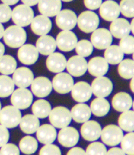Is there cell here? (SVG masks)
Returning <instances> with one entry per match:
<instances>
[{"label": "cell", "mask_w": 134, "mask_h": 155, "mask_svg": "<svg viewBox=\"0 0 134 155\" xmlns=\"http://www.w3.org/2000/svg\"><path fill=\"white\" fill-rule=\"evenodd\" d=\"M21 1L23 3V5H26L31 7V6L36 5L39 3L40 0H21Z\"/></svg>", "instance_id": "51"}, {"label": "cell", "mask_w": 134, "mask_h": 155, "mask_svg": "<svg viewBox=\"0 0 134 155\" xmlns=\"http://www.w3.org/2000/svg\"><path fill=\"white\" fill-rule=\"evenodd\" d=\"M91 43L96 49H106L113 42V35L107 28H96L91 35Z\"/></svg>", "instance_id": "9"}, {"label": "cell", "mask_w": 134, "mask_h": 155, "mask_svg": "<svg viewBox=\"0 0 134 155\" xmlns=\"http://www.w3.org/2000/svg\"><path fill=\"white\" fill-rule=\"evenodd\" d=\"M107 148L104 144L93 141L91 144H89L86 149V155H106Z\"/></svg>", "instance_id": "43"}, {"label": "cell", "mask_w": 134, "mask_h": 155, "mask_svg": "<svg viewBox=\"0 0 134 155\" xmlns=\"http://www.w3.org/2000/svg\"><path fill=\"white\" fill-rule=\"evenodd\" d=\"M9 139H10V133L8 131V128L0 124V147L8 143Z\"/></svg>", "instance_id": "47"}, {"label": "cell", "mask_w": 134, "mask_h": 155, "mask_svg": "<svg viewBox=\"0 0 134 155\" xmlns=\"http://www.w3.org/2000/svg\"><path fill=\"white\" fill-rule=\"evenodd\" d=\"M17 69V61L11 55H3L0 58V72L3 75L13 74Z\"/></svg>", "instance_id": "36"}, {"label": "cell", "mask_w": 134, "mask_h": 155, "mask_svg": "<svg viewBox=\"0 0 134 155\" xmlns=\"http://www.w3.org/2000/svg\"><path fill=\"white\" fill-rule=\"evenodd\" d=\"M88 62L85 58L76 55L71 57L66 62V69L68 73L72 77H81L87 71Z\"/></svg>", "instance_id": "13"}, {"label": "cell", "mask_w": 134, "mask_h": 155, "mask_svg": "<svg viewBox=\"0 0 134 155\" xmlns=\"http://www.w3.org/2000/svg\"><path fill=\"white\" fill-rule=\"evenodd\" d=\"M100 23L99 17L95 12L86 11L82 12L78 17V28L84 33H92L96 28H98Z\"/></svg>", "instance_id": "5"}, {"label": "cell", "mask_w": 134, "mask_h": 155, "mask_svg": "<svg viewBox=\"0 0 134 155\" xmlns=\"http://www.w3.org/2000/svg\"><path fill=\"white\" fill-rule=\"evenodd\" d=\"M36 48L42 55H50L54 53L57 48L55 39L51 35H41L36 41Z\"/></svg>", "instance_id": "27"}, {"label": "cell", "mask_w": 134, "mask_h": 155, "mask_svg": "<svg viewBox=\"0 0 134 155\" xmlns=\"http://www.w3.org/2000/svg\"><path fill=\"white\" fill-rule=\"evenodd\" d=\"M59 143L65 147H73L78 144L79 140V133L72 127H65L61 128L58 134Z\"/></svg>", "instance_id": "15"}, {"label": "cell", "mask_w": 134, "mask_h": 155, "mask_svg": "<svg viewBox=\"0 0 134 155\" xmlns=\"http://www.w3.org/2000/svg\"><path fill=\"white\" fill-rule=\"evenodd\" d=\"M11 104L19 110H26L32 104L33 94L27 88L14 90L11 97Z\"/></svg>", "instance_id": "6"}, {"label": "cell", "mask_w": 134, "mask_h": 155, "mask_svg": "<svg viewBox=\"0 0 134 155\" xmlns=\"http://www.w3.org/2000/svg\"><path fill=\"white\" fill-rule=\"evenodd\" d=\"M90 110L93 115L98 117L105 116L110 110V104L108 101L103 97H97L90 104Z\"/></svg>", "instance_id": "32"}, {"label": "cell", "mask_w": 134, "mask_h": 155, "mask_svg": "<svg viewBox=\"0 0 134 155\" xmlns=\"http://www.w3.org/2000/svg\"><path fill=\"white\" fill-rule=\"evenodd\" d=\"M0 155H20V150L15 144L6 143L0 147Z\"/></svg>", "instance_id": "45"}, {"label": "cell", "mask_w": 134, "mask_h": 155, "mask_svg": "<svg viewBox=\"0 0 134 155\" xmlns=\"http://www.w3.org/2000/svg\"><path fill=\"white\" fill-rule=\"evenodd\" d=\"M121 149L127 155H134V132H129L123 136L120 141Z\"/></svg>", "instance_id": "40"}, {"label": "cell", "mask_w": 134, "mask_h": 155, "mask_svg": "<svg viewBox=\"0 0 134 155\" xmlns=\"http://www.w3.org/2000/svg\"><path fill=\"white\" fill-rule=\"evenodd\" d=\"M53 84L50 80L46 77H37L34 78L31 84V92L37 97H46L50 94Z\"/></svg>", "instance_id": "16"}, {"label": "cell", "mask_w": 134, "mask_h": 155, "mask_svg": "<svg viewBox=\"0 0 134 155\" xmlns=\"http://www.w3.org/2000/svg\"><path fill=\"white\" fill-rule=\"evenodd\" d=\"M39 155H61V151L56 145L46 144L40 150Z\"/></svg>", "instance_id": "44"}, {"label": "cell", "mask_w": 134, "mask_h": 155, "mask_svg": "<svg viewBox=\"0 0 134 155\" xmlns=\"http://www.w3.org/2000/svg\"><path fill=\"white\" fill-rule=\"evenodd\" d=\"M119 127L126 132L134 131V111L126 110L122 112L118 119Z\"/></svg>", "instance_id": "34"}, {"label": "cell", "mask_w": 134, "mask_h": 155, "mask_svg": "<svg viewBox=\"0 0 134 155\" xmlns=\"http://www.w3.org/2000/svg\"><path fill=\"white\" fill-rule=\"evenodd\" d=\"M130 88L131 91L134 93V77L132 78H131V83H130Z\"/></svg>", "instance_id": "55"}, {"label": "cell", "mask_w": 134, "mask_h": 155, "mask_svg": "<svg viewBox=\"0 0 134 155\" xmlns=\"http://www.w3.org/2000/svg\"><path fill=\"white\" fill-rule=\"evenodd\" d=\"M36 137L42 144H52L57 138V131L52 124H43L38 127Z\"/></svg>", "instance_id": "26"}, {"label": "cell", "mask_w": 134, "mask_h": 155, "mask_svg": "<svg viewBox=\"0 0 134 155\" xmlns=\"http://www.w3.org/2000/svg\"><path fill=\"white\" fill-rule=\"evenodd\" d=\"M130 27H131V32L134 35V17L133 19H132V21L130 23Z\"/></svg>", "instance_id": "56"}, {"label": "cell", "mask_w": 134, "mask_h": 155, "mask_svg": "<svg viewBox=\"0 0 134 155\" xmlns=\"http://www.w3.org/2000/svg\"><path fill=\"white\" fill-rule=\"evenodd\" d=\"M93 45L88 40H81L78 41L75 48L78 55L82 56L84 58L91 55V54L93 53Z\"/></svg>", "instance_id": "39"}, {"label": "cell", "mask_w": 134, "mask_h": 155, "mask_svg": "<svg viewBox=\"0 0 134 155\" xmlns=\"http://www.w3.org/2000/svg\"><path fill=\"white\" fill-rule=\"evenodd\" d=\"M31 24V30L37 35H45L50 32L52 28V22L50 18L43 15L34 17Z\"/></svg>", "instance_id": "24"}, {"label": "cell", "mask_w": 134, "mask_h": 155, "mask_svg": "<svg viewBox=\"0 0 134 155\" xmlns=\"http://www.w3.org/2000/svg\"><path fill=\"white\" fill-rule=\"evenodd\" d=\"M55 22L56 25L62 30H72L77 25L78 17L71 10H62L56 15Z\"/></svg>", "instance_id": "10"}, {"label": "cell", "mask_w": 134, "mask_h": 155, "mask_svg": "<svg viewBox=\"0 0 134 155\" xmlns=\"http://www.w3.org/2000/svg\"><path fill=\"white\" fill-rule=\"evenodd\" d=\"M132 108H133V111H134V101H132Z\"/></svg>", "instance_id": "58"}, {"label": "cell", "mask_w": 134, "mask_h": 155, "mask_svg": "<svg viewBox=\"0 0 134 155\" xmlns=\"http://www.w3.org/2000/svg\"><path fill=\"white\" fill-rule=\"evenodd\" d=\"M0 110H1V103H0Z\"/></svg>", "instance_id": "59"}, {"label": "cell", "mask_w": 134, "mask_h": 155, "mask_svg": "<svg viewBox=\"0 0 134 155\" xmlns=\"http://www.w3.org/2000/svg\"><path fill=\"white\" fill-rule=\"evenodd\" d=\"M119 6L124 17H134V0H121Z\"/></svg>", "instance_id": "42"}, {"label": "cell", "mask_w": 134, "mask_h": 155, "mask_svg": "<svg viewBox=\"0 0 134 155\" xmlns=\"http://www.w3.org/2000/svg\"><path fill=\"white\" fill-rule=\"evenodd\" d=\"M66 59L60 53H53L46 59V67L52 72L59 73L66 67Z\"/></svg>", "instance_id": "25"}, {"label": "cell", "mask_w": 134, "mask_h": 155, "mask_svg": "<svg viewBox=\"0 0 134 155\" xmlns=\"http://www.w3.org/2000/svg\"><path fill=\"white\" fill-rule=\"evenodd\" d=\"M19 126L23 133L32 134L35 133L40 127L39 118L34 115H26L22 117Z\"/></svg>", "instance_id": "30"}, {"label": "cell", "mask_w": 134, "mask_h": 155, "mask_svg": "<svg viewBox=\"0 0 134 155\" xmlns=\"http://www.w3.org/2000/svg\"><path fill=\"white\" fill-rule=\"evenodd\" d=\"M120 49L126 54H132L134 52V36L127 35L120 39Z\"/></svg>", "instance_id": "41"}, {"label": "cell", "mask_w": 134, "mask_h": 155, "mask_svg": "<svg viewBox=\"0 0 134 155\" xmlns=\"http://www.w3.org/2000/svg\"><path fill=\"white\" fill-rule=\"evenodd\" d=\"M92 93L97 97H107L111 94L113 85L112 81L107 77H96L91 84Z\"/></svg>", "instance_id": "11"}, {"label": "cell", "mask_w": 134, "mask_h": 155, "mask_svg": "<svg viewBox=\"0 0 134 155\" xmlns=\"http://www.w3.org/2000/svg\"><path fill=\"white\" fill-rule=\"evenodd\" d=\"M132 57H133V61H134V52H133V56H132Z\"/></svg>", "instance_id": "60"}, {"label": "cell", "mask_w": 134, "mask_h": 155, "mask_svg": "<svg viewBox=\"0 0 134 155\" xmlns=\"http://www.w3.org/2000/svg\"><path fill=\"white\" fill-rule=\"evenodd\" d=\"M108 63L103 57H94L88 62L87 71L94 77L104 76L108 71Z\"/></svg>", "instance_id": "21"}, {"label": "cell", "mask_w": 134, "mask_h": 155, "mask_svg": "<svg viewBox=\"0 0 134 155\" xmlns=\"http://www.w3.org/2000/svg\"><path fill=\"white\" fill-rule=\"evenodd\" d=\"M109 31L115 38L121 39L126 37L131 32L130 22L125 18H117L111 22Z\"/></svg>", "instance_id": "23"}, {"label": "cell", "mask_w": 134, "mask_h": 155, "mask_svg": "<svg viewBox=\"0 0 134 155\" xmlns=\"http://www.w3.org/2000/svg\"><path fill=\"white\" fill-rule=\"evenodd\" d=\"M4 33H5V28H4V26L2 25V23L0 22V39L3 38Z\"/></svg>", "instance_id": "54"}, {"label": "cell", "mask_w": 134, "mask_h": 155, "mask_svg": "<svg viewBox=\"0 0 134 155\" xmlns=\"http://www.w3.org/2000/svg\"><path fill=\"white\" fill-rule=\"evenodd\" d=\"M12 79L15 85L19 88H27L33 82L34 73L28 67H18L13 72Z\"/></svg>", "instance_id": "17"}, {"label": "cell", "mask_w": 134, "mask_h": 155, "mask_svg": "<svg viewBox=\"0 0 134 155\" xmlns=\"http://www.w3.org/2000/svg\"><path fill=\"white\" fill-rule=\"evenodd\" d=\"M61 1H64V2H71V1H73V0H61Z\"/></svg>", "instance_id": "57"}, {"label": "cell", "mask_w": 134, "mask_h": 155, "mask_svg": "<svg viewBox=\"0 0 134 155\" xmlns=\"http://www.w3.org/2000/svg\"><path fill=\"white\" fill-rule=\"evenodd\" d=\"M34 11L30 6L26 5H19L12 11L11 18L14 23L20 27H27L34 19Z\"/></svg>", "instance_id": "3"}, {"label": "cell", "mask_w": 134, "mask_h": 155, "mask_svg": "<svg viewBox=\"0 0 134 155\" xmlns=\"http://www.w3.org/2000/svg\"><path fill=\"white\" fill-rule=\"evenodd\" d=\"M21 119V111L15 106H5L0 110V124L7 128L17 127V125H19Z\"/></svg>", "instance_id": "2"}, {"label": "cell", "mask_w": 134, "mask_h": 155, "mask_svg": "<svg viewBox=\"0 0 134 155\" xmlns=\"http://www.w3.org/2000/svg\"><path fill=\"white\" fill-rule=\"evenodd\" d=\"M1 1L3 2V4H5L7 5L11 6L16 5L19 0H1Z\"/></svg>", "instance_id": "52"}, {"label": "cell", "mask_w": 134, "mask_h": 155, "mask_svg": "<svg viewBox=\"0 0 134 155\" xmlns=\"http://www.w3.org/2000/svg\"><path fill=\"white\" fill-rule=\"evenodd\" d=\"M71 91L72 98L78 103H85L89 101L93 94L90 84L84 81L74 84Z\"/></svg>", "instance_id": "18"}, {"label": "cell", "mask_w": 134, "mask_h": 155, "mask_svg": "<svg viewBox=\"0 0 134 155\" xmlns=\"http://www.w3.org/2000/svg\"><path fill=\"white\" fill-rule=\"evenodd\" d=\"M38 148V142L37 140L32 136H24L21 139L19 142V150L24 154L31 155L34 154Z\"/></svg>", "instance_id": "35"}, {"label": "cell", "mask_w": 134, "mask_h": 155, "mask_svg": "<svg viewBox=\"0 0 134 155\" xmlns=\"http://www.w3.org/2000/svg\"><path fill=\"white\" fill-rule=\"evenodd\" d=\"M72 118L78 123H84L89 121L91 116L90 108L84 103H78V104L73 106L72 110Z\"/></svg>", "instance_id": "29"}, {"label": "cell", "mask_w": 134, "mask_h": 155, "mask_svg": "<svg viewBox=\"0 0 134 155\" xmlns=\"http://www.w3.org/2000/svg\"><path fill=\"white\" fill-rule=\"evenodd\" d=\"M56 45L63 52H70L76 48L78 37L71 30H62L56 37Z\"/></svg>", "instance_id": "12"}, {"label": "cell", "mask_w": 134, "mask_h": 155, "mask_svg": "<svg viewBox=\"0 0 134 155\" xmlns=\"http://www.w3.org/2000/svg\"><path fill=\"white\" fill-rule=\"evenodd\" d=\"M17 57L21 63L30 66L38 61L39 52L35 46L31 44H24L19 48Z\"/></svg>", "instance_id": "14"}, {"label": "cell", "mask_w": 134, "mask_h": 155, "mask_svg": "<svg viewBox=\"0 0 134 155\" xmlns=\"http://www.w3.org/2000/svg\"><path fill=\"white\" fill-rule=\"evenodd\" d=\"M119 75L125 79H131L134 77V61L126 59L118 64Z\"/></svg>", "instance_id": "37"}, {"label": "cell", "mask_w": 134, "mask_h": 155, "mask_svg": "<svg viewBox=\"0 0 134 155\" xmlns=\"http://www.w3.org/2000/svg\"><path fill=\"white\" fill-rule=\"evenodd\" d=\"M48 116L51 124L57 128L67 127L72 119L71 111L63 106H58L53 109Z\"/></svg>", "instance_id": "4"}, {"label": "cell", "mask_w": 134, "mask_h": 155, "mask_svg": "<svg viewBox=\"0 0 134 155\" xmlns=\"http://www.w3.org/2000/svg\"><path fill=\"white\" fill-rule=\"evenodd\" d=\"M51 110H52L51 104H49V102L45 99L36 100L32 105L33 115L40 119H44L47 117L49 116Z\"/></svg>", "instance_id": "33"}, {"label": "cell", "mask_w": 134, "mask_h": 155, "mask_svg": "<svg viewBox=\"0 0 134 155\" xmlns=\"http://www.w3.org/2000/svg\"><path fill=\"white\" fill-rule=\"evenodd\" d=\"M15 90L13 79L8 75H0V97H10Z\"/></svg>", "instance_id": "38"}, {"label": "cell", "mask_w": 134, "mask_h": 155, "mask_svg": "<svg viewBox=\"0 0 134 155\" xmlns=\"http://www.w3.org/2000/svg\"><path fill=\"white\" fill-rule=\"evenodd\" d=\"M101 134V127L95 121H87L84 122L81 127V134L85 140L95 141L100 138Z\"/></svg>", "instance_id": "20"}, {"label": "cell", "mask_w": 134, "mask_h": 155, "mask_svg": "<svg viewBox=\"0 0 134 155\" xmlns=\"http://www.w3.org/2000/svg\"><path fill=\"white\" fill-rule=\"evenodd\" d=\"M66 155H86V152L81 147H72L68 151Z\"/></svg>", "instance_id": "49"}, {"label": "cell", "mask_w": 134, "mask_h": 155, "mask_svg": "<svg viewBox=\"0 0 134 155\" xmlns=\"http://www.w3.org/2000/svg\"><path fill=\"white\" fill-rule=\"evenodd\" d=\"M106 155H126L121 148L119 147H112L111 149H109L107 152Z\"/></svg>", "instance_id": "50"}, {"label": "cell", "mask_w": 134, "mask_h": 155, "mask_svg": "<svg viewBox=\"0 0 134 155\" xmlns=\"http://www.w3.org/2000/svg\"><path fill=\"white\" fill-rule=\"evenodd\" d=\"M5 46H4V44L2 42H0V58L5 54Z\"/></svg>", "instance_id": "53"}, {"label": "cell", "mask_w": 134, "mask_h": 155, "mask_svg": "<svg viewBox=\"0 0 134 155\" xmlns=\"http://www.w3.org/2000/svg\"><path fill=\"white\" fill-rule=\"evenodd\" d=\"M12 16V10L5 4L0 5V22L5 23L10 21Z\"/></svg>", "instance_id": "46"}, {"label": "cell", "mask_w": 134, "mask_h": 155, "mask_svg": "<svg viewBox=\"0 0 134 155\" xmlns=\"http://www.w3.org/2000/svg\"><path fill=\"white\" fill-rule=\"evenodd\" d=\"M84 5L89 11H95L100 8L102 4V0H84Z\"/></svg>", "instance_id": "48"}, {"label": "cell", "mask_w": 134, "mask_h": 155, "mask_svg": "<svg viewBox=\"0 0 134 155\" xmlns=\"http://www.w3.org/2000/svg\"><path fill=\"white\" fill-rule=\"evenodd\" d=\"M104 59L108 64L118 65L124 59V53L117 45H110L104 52Z\"/></svg>", "instance_id": "31"}, {"label": "cell", "mask_w": 134, "mask_h": 155, "mask_svg": "<svg viewBox=\"0 0 134 155\" xmlns=\"http://www.w3.org/2000/svg\"><path fill=\"white\" fill-rule=\"evenodd\" d=\"M61 8V0H40L38 3L40 13L47 17H56Z\"/></svg>", "instance_id": "22"}, {"label": "cell", "mask_w": 134, "mask_h": 155, "mask_svg": "<svg viewBox=\"0 0 134 155\" xmlns=\"http://www.w3.org/2000/svg\"><path fill=\"white\" fill-rule=\"evenodd\" d=\"M123 136V130L116 125H107L101 129V137L104 144L110 147H114L120 143Z\"/></svg>", "instance_id": "7"}, {"label": "cell", "mask_w": 134, "mask_h": 155, "mask_svg": "<svg viewBox=\"0 0 134 155\" xmlns=\"http://www.w3.org/2000/svg\"><path fill=\"white\" fill-rule=\"evenodd\" d=\"M99 12L101 18L107 22H113L119 18L120 14V6L115 1L113 0H107L102 3L100 6Z\"/></svg>", "instance_id": "19"}, {"label": "cell", "mask_w": 134, "mask_h": 155, "mask_svg": "<svg viewBox=\"0 0 134 155\" xmlns=\"http://www.w3.org/2000/svg\"><path fill=\"white\" fill-rule=\"evenodd\" d=\"M3 37L7 46L12 48H19L26 42L27 34L22 27L11 25L5 30Z\"/></svg>", "instance_id": "1"}, {"label": "cell", "mask_w": 134, "mask_h": 155, "mask_svg": "<svg viewBox=\"0 0 134 155\" xmlns=\"http://www.w3.org/2000/svg\"><path fill=\"white\" fill-rule=\"evenodd\" d=\"M112 106L118 112L129 110L132 107V98L126 92H119L113 97Z\"/></svg>", "instance_id": "28"}, {"label": "cell", "mask_w": 134, "mask_h": 155, "mask_svg": "<svg viewBox=\"0 0 134 155\" xmlns=\"http://www.w3.org/2000/svg\"><path fill=\"white\" fill-rule=\"evenodd\" d=\"M53 88L59 94H66L70 92L74 85V79L72 75L66 72L57 73L53 79Z\"/></svg>", "instance_id": "8"}]
</instances>
